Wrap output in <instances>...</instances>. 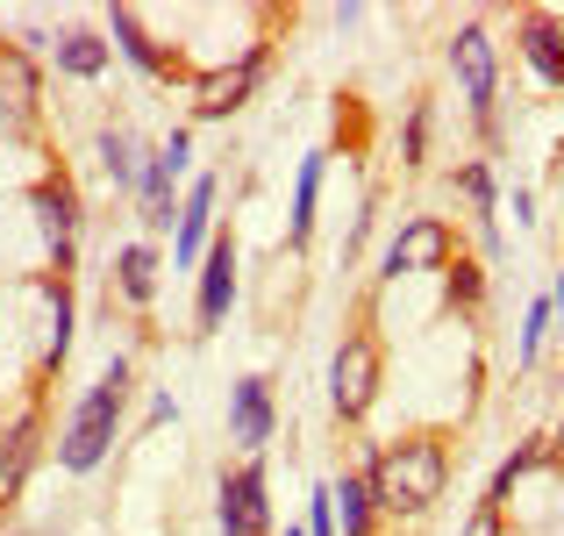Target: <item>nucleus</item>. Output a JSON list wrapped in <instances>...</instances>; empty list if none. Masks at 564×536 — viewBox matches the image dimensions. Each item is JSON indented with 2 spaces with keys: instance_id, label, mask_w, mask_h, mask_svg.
<instances>
[{
  "instance_id": "1",
  "label": "nucleus",
  "mask_w": 564,
  "mask_h": 536,
  "mask_svg": "<svg viewBox=\"0 0 564 536\" xmlns=\"http://www.w3.org/2000/svg\"><path fill=\"white\" fill-rule=\"evenodd\" d=\"M122 408H129V357L115 351L108 365H100V379L72 400L65 429H57V465H65L72 480H86V472L108 465L115 437H122Z\"/></svg>"
},
{
  "instance_id": "2",
  "label": "nucleus",
  "mask_w": 564,
  "mask_h": 536,
  "mask_svg": "<svg viewBox=\"0 0 564 536\" xmlns=\"http://www.w3.org/2000/svg\"><path fill=\"white\" fill-rule=\"evenodd\" d=\"M365 486L386 515H422L443 501V480H451V451L436 437H400L386 451H365Z\"/></svg>"
},
{
  "instance_id": "3",
  "label": "nucleus",
  "mask_w": 564,
  "mask_h": 536,
  "mask_svg": "<svg viewBox=\"0 0 564 536\" xmlns=\"http://www.w3.org/2000/svg\"><path fill=\"white\" fill-rule=\"evenodd\" d=\"M451 72H457V86H465V100H471L479 137L500 143V43H494L486 22H465L451 36Z\"/></svg>"
},
{
  "instance_id": "4",
  "label": "nucleus",
  "mask_w": 564,
  "mask_h": 536,
  "mask_svg": "<svg viewBox=\"0 0 564 536\" xmlns=\"http://www.w3.org/2000/svg\"><path fill=\"white\" fill-rule=\"evenodd\" d=\"M193 165V129H172L158 151H143V172H137V215L151 236H172L180 222V179Z\"/></svg>"
},
{
  "instance_id": "5",
  "label": "nucleus",
  "mask_w": 564,
  "mask_h": 536,
  "mask_svg": "<svg viewBox=\"0 0 564 536\" xmlns=\"http://www.w3.org/2000/svg\"><path fill=\"white\" fill-rule=\"evenodd\" d=\"M264 65H272V51H264V43H250L236 65L193 72V79H186V94H193V122H229V115L264 86Z\"/></svg>"
},
{
  "instance_id": "6",
  "label": "nucleus",
  "mask_w": 564,
  "mask_h": 536,
  "mask_svg": "<svg viewBox=\"0 0 564 536\" xmlns=\"http://www.w3.org/2000/svg\"><path fill=\"white\" fill-rule=\"evenodd\" d=\"M29 215H36V236H43V250H51L57 279H65L72 258H79V229H86V207H79V193H72V179L65 172L36 179V186H29Z\"/></svg>"
},
{
  "instance_id": "7",
  "label": "nucleus",
  "mask_w": 564,
  "mask_h": 536,
  "mask_svg": "<svg viewBox=\"0 0 564 536\" xmlns=\"http://www.w3.org/2000/svg\"><path fill=\"white\" fill-rule=\"evenodd\" d=\"M379 372H386V357H379V344L365 330H350L344 344H336V357H329V408L344 415V422H365V408L379 400Z\"/></svg>"
},
{
  "instance_id": "8",
  "label": "nucleus",
  "mask_w": 564,
  "mask_h": 536,
  "mask_svg": "<svg viewBox=\"0 0 564 536\" xmlns=\"http://www.w3.org/2000/svg\"><path fill=\"white\" fill-rule=\"evenodd\" d=\"M451 258H457V236H451V222H436V215H408L393 236H386V250H379V279L443 272Z\"/></svg>"
},
{
  "instance_id": "9",
  "label": "nucleus",
  "mask_w": 564,
  "mask_h": 536,
  "mask_svg": "<svg viewBox=\"0 0 564 536\" xmlns=\"http://www.w3.org/2000/svg\"><path fill=\"white\" fill-rule=\"evenodd\" d=\"M215 523H221V536H272V480H264V458H243L236 472H221Z\"/></svg>"
},
{
  "instance_id": "10",
  "label": "nucleus",
  "mask_w": 564,
  "mask_h": 536,
  "mask_svg": "<svg viewBox=\"0 0 564 536\" xmlns=\"http://www.w3.org/2000/svg\"><path fill=\"white\" fill-rule=\"evenodd\" d=\"M279 437V400H272V379L250 372V379L229 386V443L243 458H264V443Z\"/></svg>"
},
{
  "instance_id": "11",
  "label": "nucleus",
  "mask_w": 564,
  "mask_h": 536,
  "mask_svg": "<svg viewBox=\"0 0 564 536\" xmlns=\"http://www.w3.org/2000/svg\"><path fill=\"white\" fill-rule=\"evenodd\" d=\"M215 201H221L215 172H200L180 193V222H172V265H180V272H193V265L207 258V244H215Z\"/></svg>"
},
{
  "instance_id": "12",
  "label": "nucleus",
  "mask_w": 564,
  "mask_h": 536,
  "mask_svg": "<svg viewBox=\"0 0 564 536\" xmlns=\"http://www.w3.org/2000/svg\"><path fill=\"white\" fill-rule=\"evenodd\" d=\"M108 43H115V57H129V65L143 72V79H186L180 51H172V43H158L151 29H143L137 8H108Z\"/></svg>"
},
{
  "instance_id": "13",
  "label": "nucleus",
  "mask_w": 564,
  "mask_h": 536,
  "mask_svg": "<svg viewBox=\"0 0 564 536\" xmlns=\"http://www.w3.org/2000/svg\"><path fill=\"white\" fill-rule=\"evenodd\" d=\"M193 272H200L193 279V315H200V330H221V322H229V301H236V236H215Z\"/></svg>"
},
{
  "instance_id": "14",
  "label": "nucleus",
  "mask_w": 564,
  "mask_h": 536,
  "mask_svg": "<svg viewBox=\"0 0 564 536\" xmlns=\"http://www.w3.org/2000/svg\"><path fill=\"white\" fill-rule=\"evenodd\" d=\"M514 51H522L529 79L551 86V94H564V29H557L551 8H529L522 22H514Z\"/></svg>"
},
{
  "instance_id": "15",
  "label": "nucleus",
  "mask_w": 564,
  "mask_h": 536,
  "mask_svg": "<svg viewBox=\"0 0 564 536\" xmlns=\"http://www.w3.org/2000/svg\"><path fill=\"white\" fill-rule=\"evenodd\" d=\"M43 108V79H36V57L22 51H0V137H22Z\"/></svg>"
},
{
  "instance_id": "16",
  "label": "nucleus",
  "mask_w": 564,
  "mask_h": 536,
  "mask_svg": "<svg viewBox=\"0 0 564 536\" xmlns=\"http://www.w3.org/2000/svg\"><path fill=\"white\" fill-rule=\"evenodd\" d=\"M36 451H43V408H22L8 429H0V508H8V501L29 486Z\"/></svg>"
},
{
  "instance_id": "17",
  "label": "nucleus",
  "mask_w": 564,
  "mask_h": 536,
  "mask_svg": "<svg viewBox=\"0 0 564 536\" xmlns=\"http://www.w3.org/2000/svg\"><path fill=\"white\" fill-rule=\"evenodd\" d=\"M457 193H465V207H471V229H479V244L500 250V179H494V165H486V158L457 165Z\"/></svg>"
},
{
  "instance_id": "18",
  "label": "nucleus",
  "mask_w": 564,
  "mask_h": 536,
  "mask_svg": "<svg viewBox=\"0 0 564 536\" xmlns=\"http://www.w3.org/2000/svg\"><path fill=\"white\" fill-rule=\"evenodd\" d=\"M51 65L65 72V79H100V72L115 65V43L100 36V29H65V36H51Z\"/></svg>"
},
{
  "instance_id": "19",
  "label": "nucleus",
  "mask_w": 564,
  "mask_h": 536,
  "mask_svg": "<svg viewBox=\"0 0 564 536\" xmlns=\"http://www.w3.org/2000/svg\"><path fill=\"white\" fill-rule=\"evenodd\" d=\"M322 172H329V151H307V158H301V172H293V207H286V244H293V250H307V236H315Z\"/></svg>"
},
{
  "instance_id": "20",
  "label": "nucleus",
  "mask_w": 564,
  "mask_h": 536,
  "mask_svg": "<svg viewBox=\"0 0 564 536\" xmlns=\"http://www.w3.org/2000/svg\"><path fill=\"white\" fill-rule=\"evenodd\" d=\"M158 272H165V265H158L151 244H122V250H115V293H122L129 308L158 301Z\"/></svg>"
},
{
  "instance_id": "21",
  "label": "nucleus",
  "mask_w": 564,
  "mask_h": 536,
  "mask_svg": "<svg viewBox=\"0 0 564 536\" xmlns=\"http://www.w3.org/2000/svg\"><path fill=\"white\" fill-rule=\"evenodd\" d=\"M329 501H336V536H372L379 529V501H372V486H365V472L329 480Z\"/></svg>"
},
{
  "instance_id": "22",
  "label": "nucleus",
  "mask_w": 564,
  "mask_h": 536,
  "mask_svg": "<svg viewBox=\"0 0 564 536\" xmlns=\"http://www.w3.org/2000/svg\"><path fill=\"white\" fill-rule=\"evenodd\" d=\"M94 158H100V172H108V186H115V193H137L143 151H137V137H129L122 122H108V129L94 137Z\"/></svg>"
},
{
  "instance_id": "23",
  "label": "nucleus",
  "mask_w": 564,
  "mask_h": 536,
  "mask_svg": "<svg viewBox=\"0 0 564 536\" xmlns=\"http://www.w3.org/2000/svg\"><path fill=\"white\" fill-rule=\"evenodd\" d=\"M43 308H51V322H43V372H57L72 357V287L65 279L43 287Z\"/></svg>"
},
{
  "instance_id": "24",
  "label": "nucleus",
  "mask_w": 564,
  "mask_h": 536,
  "mask_svg": "<svg viewBox=\"0 0 564 536\" xmlns=\"http://www.w3.org/2000/svg\"><path fill=\"white\" fill-rule=\"evenodd\" d=\"M551 330H557V308H551V293H536V301H529V315H522V344H514V365H522V372L543 357Z\"/></svg>"
},
{
  "instance_id": "25",
  "label": "nucleus",
  "mask_w": 564,
  "mask_h": 536,
  "mask_svg": "<svg viewBox=\"0 0 564 536\" xmlns=\"http://www.w3.org/2000/svg\"><path fill=\"white\" fill-rule=\"evenodd\" d=\"M443 293H451V308H479V301H486V272L465 258V250L443 265Z\"/></svg>"
},
{
  "instance_id": "26",
  "label": "nucleus",
  "mask_w": 564,
  "mask_h": 536,
  "mask_svg": "<svg viewBox=\"0 0 564 536\" xmlns=\"http://www.w3.org/2000/svg\"><path fill=\"white\" fill-rule=\"evenodd\" d=\"M429 158V100L408 108V129H400V165H422Z\"/></svg>"
},
{
  "instance_id": "27",
  "label": "nucleus",
  "mask_w": 564,
  "mask_h": 536,
  "mask_svg": "<svg viewBox=\"0 0 564 536\" xmlns=\"http://www.w3.org/2000/svg\"><path fill=\"white\" fill-rule=\"evenodd\" d=\"M465 536H500V508H486V501H479V508L465 515Z\"/></svg>"
},
{
  "instance_id": "28",
  "label": "nucleus",
  "mask_w": 564,
  "mask_h": 536,
  "mask_svg": "<svg viewBox=\"0 0 564 536\" xmlns=\"http://www.w3.org/2000/svg\"><path fill=\"white\" fill-rule=\"evenodd\" d=\"M514 222H522V229L536 222V186H514Z\"/></svg>"
},
{
  "instance_id": "29",
  "label": "nucleus",
  "mask_w": 564,
  "mask_h": 536,
  "mask_svg": "<svg viewBox=\"0 0 564 536\" xmlns=\"http://www.w3.org/2000/svg\"><path fill=\"white\" fill-rule=\"evenodd\" d=\"M172 415H180V400H172V394H158V400H151V429H165Z\"/></svg>"
},
{
  "instance_id": "30",
  "label": "nucleus",
  "mask_w": 564,
  "mask_h": 536,
  "mask_svg": "<svg viewBox=\"0 0 564 536\" xmlns=\"http://www.w3.org/2000/svg\"><path fill=\"white\" fill-rule=\"evenodd\" d=\"M551 308H557V322H564V265H557V287H551Z\"/></svg>"
},
{
  "instance_id": "31",
  "label": "nucleus",
  "mask_w": 564,
  "mask_h": 536,
  "mask_svg": "<svg viewBox=\"0 0 564 536\" xmlns=\"http://www.w3.org/2000/svg\"><path fill=\"white\" fill-rule=\"evenodd\" d=\"M551 458H557V465H564V429H557V437H551Z\"/></svg>"
},
{
  "instance_id": "32",
  "label": "nucleus",
  "mask_w": 564,
  "mask_h": 536,
  "mask_svg": "<svg viewBox=\"0 0 564 536\" xmlns=\"http://www.w3.org/2000/svg\"><path fill=\"white\" fill-rule=\"evenodd\" d=\"M272 536H307V529H301V523H286V529H272Z\"/></svg>"
},
{
  "instance_id": "33",
  "label": "nucleus",
  "mask_w": 564,
  "mask_h": 536,
  "mask_svg": "<svg viewBox=\"0 0 564 536\" xmlns=\"http://www.w3.org/2000/svg\"><path fill=\"white\" fill-rule=\"evenodd\" d=\"M557 394H564V372H557Z\"/></svg>"
}]
</instances>
